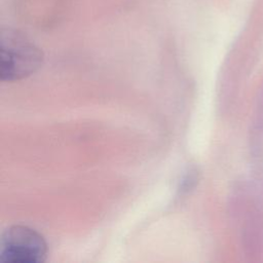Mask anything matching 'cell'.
<instances>
[{
	"label": "cell",
	"mask_w": 263,
	"mask_h": 263,
	"mask_svg": "<svg viewBox=\"0 0 263 263\" xmlns=\"http://www.w3.org/2000/svg\"><path fill=\"white\" fill-rule=\"evenodd\" d=\"M47 243L35 229L24 225L8 227L1 236L0 259L9 263H42L47 257Z\"/></svg>",
	"instance_id": "7a4b0ae2"
},
{
	"label": "cell",
	"mask_w": 263,
	"mask_h": 263,
	"mask_svg": "<svg viewBox=\"0 0 263 263\" xmlns=\"http://www.w3.org/2000/svg\"><path fill=\"white\" fill-rule=\"evenodd\" d=\"M43 63L42 51L23 34L6 30L1 33L0 77L17 81L35 73Z\"/></svg>",
	"instance_id": "6da1fadb"
}]
</instances>
